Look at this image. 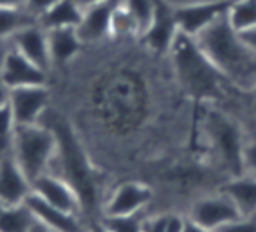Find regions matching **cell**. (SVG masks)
<instances>
[{
	"label": "cell",
	"instance_id": "cell-16",
	"mask_svg": "<svg viewBox=\"0 0 256 232\" xmlns=\"http://www.w3.org/2000/svg\"><path fill=\"white\" fill-rule=\"evenodd\" d=\"M25 206L30 209L34 218L42 221L44 225L54 228L58 232H84L81 221L78 220V214L68 213V211L58 209V207L48 204L40 199L37 193H30L25 200Z\"/></svg>",
	"mask_w": 256,
	"mask_h": 232
},
{
	"label": "cell",
	"instance_id": "cell-5",
	"mask_svg": "<svg viewBox=\"0 0 256 232\" xmlns=\"http://www.w3.org/2000/svg\"><path fill=\"white\" fill-rule=\"evenodd\" d=\"M230 0H214V2H202L176 9V22L179 32L188 37H196L202 30L212 25L216 20L230 11Z\"/></svg>",
	"mask_w": 256,
	"mask_h": 232
},
{
	"label": "cell",
	"instance_id": "cell-38",
	"mask_svg": "<svg viewBox=\"0 0 256 232\" xmlns=\"http://www.w3.org/2000/svg\"><path fill=\"white\" fill-rule=\"evenodd\" d=\"M88 232H112V230L107 227L106 221H102V223H93L92 227H90Z\"/></svg>",
	"mask_w": 256,
	"mask_h": 232
},
{
	"label": "cell",
	"instance_id": "cell-9",
	"mask_svg": "<svg viewBox=\"0 0 256 232\" xmlns=\"http://www.w3.org/2000/svg\"><path fill=\"white\" fill-rule=\"evenodd\" d=\"M179 34V27L176 22V9L167 6L164 0H154L153 18L150 27L142 34L144 41L153 51L165 53L170 51L176 37Z\"/></svg>",
	"mask_w": 256,
	"mask_h": 232
},
{
	"label": "cell",
	"instance_id": "cell-32",
	"mask_svg": "<svg viewBox=\"0 0 256 232\" xmlns=\"http://www.w3.org/2000/svg\"><path fill=\"white\" fill-rule=\"evenodd\" d=\"M9 97H11V88L6 85V81L0 76V106L9 104Z\"/></svg>",
	"mask_w": 256,
	"mask_h": 232
},
{
	"label": "cell",
	"instance_id": "cell-25",
	"mask_svg": "<svg viewBox=\"0 0 256 232\" xmlns=\"http://www.w3.org/2000/svg\"><path fill=\"white\" fill-rule=\"evenodd\" d=\"M16 122L9 104L0 106V155L11 153Z\"/></svg>",
	"mask_w": 256,
	"mask_h": 232
},
{
	"label": "cell",
	"instance_id": "cell-37",
	"mask_svg": "<svg viewBox=\"0 0 256 232\" xmlns=\"http://www.w3.org/2000/svg\"><path fill=\"white\" fill-rule=\"evenodd\" d=\"M100 2H104V0H76V4H78L82 11L88 9V8H92V6H95V4H100Z\"/></svg>",
	"mask_w": 256,
	"mask_h": 232
},
{
	"label": "cell",
	"instance_id": "cell-36",
	"mask_svg": "<svg viewBox=\"0 0 256 232\" xmlns=\"http://www.w3.org/2000/svg\"><path fill=\"white\" fill-rule=\"evenodd\" d=\"M25 0H0V8H23Z\"/></svg>",
	"mask_w": 256,
	"mask_h": 232
},
{
	"label": "cell",
	"instance_id": "cell-33",
	"mask_svg": "<svg viewBox=\"0 0 256 232\" xmlns=\"http://www.w3.org/2000/svg\"><path fill=\"white\" fill-rule=\"evenodd\" d=\"M9 50H11V44L8 41H0V71H2V65H4V60L8 57Z\"/></svg>",
	"mask_w": 256,
	"mask_h": 232
},
{
	"label": "cell",
	"instance_id": "cell-13",
	"mask_svg": "<svg viewBox=\"0 0 256 232\" xmlns=\"http://www.w3.org/2000/svg\"><path fill=\"white\" fill-rule=\"evenodd\" d=\"M11 39V46L30 62H34L37 67H40L42 71L50 67L51 58L50 48H48V34L37 22L23 27Z\"/></svg>",
	"mask_w": 256,
	"mask_h": 232
},
{
	"label": "cell",
	"instance_id": "cell-6",
	"mask_svg": "<svg viewBox=\"0 0 256 232\" xmlns=\"http://www.w3.org/2000/svg\"><path fill=\"white\" fill-rule=\"evenodd\" d=\"M240 216L242 214L238 207L226 193H221L216 197H206V199L198 200L190 213V220L193 223L209 228V230H218L220 227L234 220H238Z\"/></svg>",
	"mask_w": 256,
	"mask_h": 232
},
{
	"label": "cell",
	"instance_id": "cell-20",
	"mask_svg": "<svg viewBox=\"0 0 256 232\" xmlns=\"http://www.w3.org/2000/svg\"><path fill=\"white\" fill-rule=\"evenodd\" d=\"M34 221L36 218L25 204L20 206L0 204V232H30Z\"/></svg>",
	"mask_w": 256,
	"mask_h": 232
},
{
	"label": "cell",
	"instance_id": "cell-27",
	"mask_svg": "<svg viewBox=\"0 0 256 232\" xmlns=\"http://www.w3.org/2000/svg\"><path fill=\"white\" fill-rule=\"evenodd\" d=\"M104 221L112 232H142V220L137 214H132V216H106Z\"/></svg>",
	"mask_w": 256,
	"mask_h": 232
},
{
	"label": "cell",
	"instance_id": "cell-29",
	"mask_svg": "<svg viewBox=\"0 0 256 232\" xmlns=\"http://www.w3.org/2000/svg\"><path fill=\"white\" fill-rule=\"evenodd\" d=\"M242 171L256 178V139L242 148Z\"/></svg>",
	"mask_w": 256,
	"mask_h": 232
},
{
	"label": "cell",
	"instance_id": "cell-7",
	"mask_svg": "<svg viewBox=\"0 0 256 232\" xmlns=\"http://www.w3.org/2000/svg\"><path fill=\"white\" fill-rule=\"evenodd\" d=\"M207 125H209L210 137H212L224 165L235 176L242 174V148L244 146L240 144L238 130L234 127V123L224 120L220 114H212Z\"/></svg>",
	"mask_w": 256,
	"mask_h": 232
},
{
	"label": "cell",
	"instance_id": "cell-19",
	"mask_svg": "<svg viewBox=\"0 0 256 232\" xmlns=\"http://www.w3.org/2000/svg\"><path fill=\"white\" fill-rule=\"evenodd\" d=\"M223 193L234 200L242 216L256 214V178L248 174L237 176L224 185Z\"/></svg>",
	"mask_w": 256,
	"mask_h": 232
},
{
	"label": "cell",
	"instance_id": "cell-28",
	"mask_svg": "<svg viewBox=\"0 0 256 232\" xmlns=\"http://www.w3.org/2000/svg\"><path fill=\"white\" fill-rule=\"evenodd\" d=\"M214 232H256V214L240 216L238 220L230 221Z\"/></svg>",
	"mask_w": 256,
	"mask_h": 232
},
{
	"label": "cell",
	"instance_id": "cell-39",
	"mask_svg": "<svg viewBox=\"0 0 256 232\" xmlns=\"http://www.w3.org/2000/svg\"><path fill=\"white\" fill-rule=\"evenodd\" d=\"M252 109H254V114H256V99H254V104H252Z\"/></svg>",
	"mask_w": 256,
	"mask_h": 232
},
{
	"label": "cell",
	"instance_id": "cell-10",
	"mask_svg": "<svg viewBox=\"0 0 256 232\" xmlns=\"http://www.w3.org/2000/svg\"><path fill=\"white\" fill-rule=\"evenodd\" d=\"M32 193V183L16 164L12 153L0 155V204L20 206Z\"/></svg>",
	"mask_w": 256,
	"mask_h": 232
},
{
	"label": "cell",
	"instance_id": "cell-24",
	"mask_svg": "<svg viewBox=\"0 0 256 232\" xmlns=\"http://www.w3.org/2000/svg\"><path fill=\"white\" fill-rule=\"evenodd\" d=\"M121 2L128 9V13L132 15L139 34L146 32V29L151 23V18H153L154 0H121Z\"/></svg>",
	"mask_w": 256,
	"mask_h": 232
},
{
	"label": "cell",
	"instance_id": "cell-31",
	"mask_svg": "<svg viewBox=\"0 0 256 232\" xmlns=\"http://www.w3.org/2000/svg\"><path fill=\"white\" fill-rule=\"evenodd\" d=\"M238 37H240L242 43H244L246 46H248L249 50H251L252 53L256 55V27H252V29H248V30H242V32H238Z\"/></svg>",
	"mask_w": 256,
	"mask_h": 232
},
{
	"label": "cell",
	"instance_id": "cell-4",
	"mask_svg": "<svg viewBox=\"0 0 256 232\" xmlns=\"http://www.w3.org/2000/svg\"><path fill=\"white\" fill-rule=\"evenodd\" d=\"M11 153L32 183L50 172L51 160L56 153V137L48 125H16Z\"/></svg>",
	"mask_w": 256,
	"mask_h": 232
},
{
	"label": "cell",
	"instance_id": "cell-17",
	"mask_svg": "<svg viewBox=\"0 0 256 232\" xmlns=\"http://www.w3.org/2000/svg\"><path fill=\"white\" fill-rule=\"evenodd\" d=\"M82 20V9L76 0H58L53 8L39 16L37 23L44 30L53 29H78Z\"/></svg>",
	"mask_w": 256,
	"mask_h": 232
},
{
	"label": "cell",
	"instance_id": "cell-23",
	"mask_svg": "<svg viewBox=\"0 0 256 232\" xmlns=\"http://www.w3.org/2000/svg\"><path fill=\"white\" fill-rule=\"evenodd\" d=\"M184 225L186 220H182L179 214L164 213L142 220V232H182Z\"/></svg>",
	"mask_w": 256,
	"mask_h": 232
},
{
	"label": "cell",
	"instance_id": "cell-8",
	"mask_svg": "<svg viewBox=\"0 0 256 232\" xmlns=\"http://www.w3.org/2000/svg\"><path fill=\"white\" fill-rule=\"evenodd\" d=\"M48 106V92L44 85L20 86L11 90L9 107L12 111L16 125H34L40 123Z\"/></svg>",
	"mask_w": 256,
	"mask_h": 232
},
{
	"label": "cell",
	"instance_id": "cell-12",
	"mask_svg": "<svg viewBox=\"0 0 256 232\" xmlns=\"http://www.w3.org/2000/svg\"><path fill=\"white\" fill-rule=\"evenodd\" d=\"M153 199V192L150 186L142 183L126 181L121 183L106 204V216H132L139 214L142 207Z\"/></svg>",
	"mask_w": 256,
	"mask_h": 232
},
{
	"label": "cell",
	"instance_id": "cell-3",
	"mask_svg": "<svg viewBox=\"0 0 256 232\" xmlns=\"http://www.w3.org/2000/svg\"><path fill=\"white\" fill-rule=\"evenodd\" d=\"M182 85L200 97H212L220 92V81L226 79L209 58L200 51L195 39L179 32L170 48Z\"/></svg>",
	"mask_w": 256,
	"mask_h": 232
},
{
	"label": "cell",
	"instance_id": "cell-2",
	"mask_svg": "<svg viewBox=\"0 0 256 232\" xmlns=\"http://www.w3.org/2000/svg\"><path fill=\"white\" fill-rule=\"evenodd\" d=\"M48 127L53 130L56 137V153L53 157V160H56L60 165V174L56 176L65 179L78 192L81 206H93L96 197L95 183H93L92 169H90L79 141L76 139L68 123H65L64 120L54 118Z\"/></svg>",
	"mask_w": 256,
	"mask_h": 232
},
{
	"label": "cell",
	"instance_id": "cell-22",
	"mask_svg": "<svg viewBox=\"0 0 256 232\" xmlns=\"http://www.w3.org/2000/svg\"><path fill=\"white\" fill-rule=\"evenodd\" d=\"M228 22L237 32L256 27V0H237L232 2Z\"/></svg>",
	"mask_w": 256,
	"mask_h": 232
},
{
	"label": "cell",
	"instance_id": "cell-35",
	"mask_svg": "<svg viewBox=\"0 0 256 232\" xmlns=\"http://www.w3.org/2000/svg\"><path fill=\"white\" fill-rule=\"evenodd\" d=\"M182 232H214V230H209V228H204L200 225L193 223L192 220H186V225H184V230Z\"/></svg>",
	"mask_w": 256,
	"mask_h": 232
},
{
	"label": "cell",
	"instance_id": "cell-21",
	"mask_svg": "<svg viewBox=\"0 0 256 232\" xmlns=\"http://www.w3.org/2000/svg\"><path fill=\"white\" fill-rule=\"evenodd\" d=\"M36 22L25 8H0V41H9L18 30Z\"/></svg>",
	"mask_w": 256,
	"mask_h": 232
},
{
	"label": "cell",
	"instance_id": "cell-30",
	"mask_svg": "<svg viewBox=\"0 0 256 232\" xmlns=\"http://www.w3.org/2000/svg\"><path fill=\"white\" fill-rule=\"evenodd\" d=\"M56 2L58 0H25V2H23V8H25L34 18L39 20V16L44 15L50 8H53Z\"/></svg>",
	"mask_w": 256,
	"mask_h": 232
},
{
	"label": "cell",
	"instance_id": "cell-15",
	"mask_svg": "<svg viewBox=\"0 0 256 232\" xmlns=\"http://www.w3.org/2000/svg\"><path fill=\"white\" fill-rule=\"evenodd\" d=\"M120 0H104L100 4L82 11V20L78 27V36L81 43H95L110 34L112 15Z\"/></svg>",
	"mask_w": 256,
	"mask_h": 232
},
{
	"label": "cell",
	"instance_id": "cell-18",
	"mask_svg": "<svg viewBox=\"0 0 256 232\" xmlns=\"http://www.w3.org/2000/svg\"><path fill=\"white\" fill-rule=\"evenodd\" d=\"M50 58L54 64L68 62L81 46V39L78 36V29H53L46 30Z\"/></svg>",
	"mask_w": 256,
	"mask_h": 232
},
{
	"label": "cell",
	"instance_id": "cell-11",
	"mask_svg": "<svg viewBox=\"0 0 256 232\" xmlns=\"http://www.w3.org/2000/svg\"><path fill=\"white\" fill-rule=\"evenodd\" d=\"M32 192L37 193L48 204L58 207V209L68 211V213L78 214V211L82 207L78 192L65 179H62L56 174H51V172H46L34 179Z\"/></svg>",
	"mask_w": 256,
	"mask_h": 232
},
{
	"label": "cell",
	"instance_id": "cell-34",
	"mask_svg": "<svg viewBox=\"0 0 256 232\" xmlns=\"http://www.w3.org/2000/svg\"><path fill=\"white\" fill-rule=\"evenodd\" d=\"M30 232H58V230H54V228H51V227H48V225H44L42 221L36 220L32 223V227H30Z\"/></svg>",
	"mask_w": 256,
	"mask_h": 232
},
{
	"label": "cell",
	"instance_id": "cell-14",
	"mask_svg": "<svg viewBox=\"0 0 256 232\" xmlns=\"http://www.w3.org/2000/svg\"><path fill=\"white\" fill-rule=\"evenodd\" d=\"M0 76L11 90L20 88V86H37L46 83V71L37 67L34 62L25 58L12 46L4 60Z\"/></svg>",
	"mask_w": 256,
	"mask_h": 232
},
{
	"label": "cell",
	"instance_id": "cell-26",
	"mask_svg": "<svg viewBox=\"0 0 256 232\" xmlns=\"http://www.w3.org/2000/svg\"><path fill=\"white\" fill-rule=\"evenodd\" d=\"M110 32L112 34H139L137 25L134 22L132 15L128 13V9L123 6V2L120 0V4L116 6L112 15V23H110Z\"/></svg>",
	"mask_w": 256,
	"mask_h": 232
},
{
	"label": "cell",
	"instance_id": "cell-1",
	"mask_svg": "<svg viewBox=\"0 0 256 232\" xmlns=\"http://www.w3.org/2000/svg\"><path fill=\"white\" fill-rule=\"evenodd\" d=\"M209 62L238 88H256V55L228 22V13L193 37Z\"/></svg>",
	"mask_w": 256,
	"mask_h": 232
}]
</instances>
